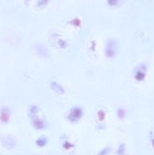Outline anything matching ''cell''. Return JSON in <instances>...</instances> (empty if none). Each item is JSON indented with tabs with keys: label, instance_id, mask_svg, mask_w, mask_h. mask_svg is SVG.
<instances>
[{
	"label": "cell",
	"instance_id": "obj_3",
	"mask_svg": "<svg viewBox=\"0 0 154 155\" xmlns=\"http://www.w3.org/2000/svg\"><path fill=\"white\" fill-rule=\"evenodd\" d=\"M0 120H1L2 122H7V121L9 120V115L7 114V112H6V113L2 112L1 116H0Z\"/></svg>",
	"mask_w": 154,
	"mask_h": 155
},
{
	"label": "cell",
	"instance_id": "obj_1",
	"mask_svg": "<svg viewBox=\"0 0 154 155\" xmlns=\"http://www.w3.org/2000/svg\"><path fill=\"white\" fill-rule=\"evenodd\" d=\"M82 114H83L82 110L80 108H78V107H75L74 109V111L71 112L68 118H69V120H72V121H77L82 117Z\"/></svg>",
	"mask_w": 154,
	"mask_h": 155
},
{
	"label": "cell",
	"instance_id": "obj_2",
	"mask_svg": "<svg viewBox=\"0 0 154 155\" xmlns=\"http://www.w3.org/2000/svg\"><path fill=\"white\" fill-rule=\"evenodd\" d=\"M145 77V73L143 72V71H138L136 73V75H135V78L137 81H143Z\"/></svg>",
	"mask_w": 154,
	"mask_h": 155
}]
</instances>
